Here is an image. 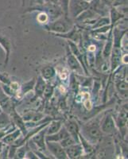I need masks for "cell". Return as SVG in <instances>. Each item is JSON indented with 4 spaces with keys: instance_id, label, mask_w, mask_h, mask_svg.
Returning <instances> with one entry per match:
<instances>
[{
    "instance_id": "d6a6232c",
    "label": "cell",
    "mask_w": 128,
    "mask_h": 159,
    "mask_svg": "<svg viewBox=\"0 0 128 159\" xmlns=\"http://www.w3.org/2000/svg\"><path fill=\"white\" fill-rule=\"evenodd\" d=\"M34 80H32V82L30 81L23 84V86H22V92H23V93H25L27 91L31 90L34 88Z\"/></svg>"
},
{
    "instance_id": "9a60e30c",
    "label": "cell",
    "mask_w": 128,
    "mask_h": 159,
    "mask_svg": "<svg viewBox=\"0 0 128 159\" xmlns=\"http://www.w3.org/2000/svg\"><path fill=\"white\" fill-rule=\"evenodd\" d=\"M112 30H111L110 34H109L108 37H107V41L106 45L104 46V49H103V55L105 58L108 57L111 54V52H112V46H113V38H112Z\"/></svg>"
},
{
    "instance_id": "6da1fadb",
    "label": "cell",
    "mask_w": 128,
    "mask_h": 159,
    "mask_svg": "<svg viewBox=\"0 0 128 159\" xmlns=\"http://www.w3.org/2000/svg\"><path fill=\"white\" fill-rule=\"evenodd\" d=\"M113 38V46L112 49V61H111V68H112V72L116 70L120 65L122 61V50H121V37H119V30H116L114 33Z\"/></svg>"
},
{
    "instance_id": "30bf717a",
    "label": "cell",
    "mask_w": 128,
    "mask_h": 159,
    "mask_svg": "<svg viewBox=\"0 0 128 159\" xmlns=\"http://www.w3.org/2000/svg\"><path fill=\"white\" fill-rule=\"evenodd\" d=\"M67 61H68V65H69L71 69L76 72L77 73H80V74L83 73V69H82L81 65H80V63L77 58L72 54V52H69L68 53Z\"/></svg>"
},
{
    "instance_id": "f35d334b",
    "label": "cell",
    "mask_w": 128,
    "mask_h": 159,
    "mask_svg": "<svg viewBox=\"0 0 128 159\" xmlns=\"http://www.w3.org/2000/svg\"><path fill=\"white\" fill-rule=\"evenodd\" d=\"M33 2H34L35 3L39 4V5H43L45 3V1L44 0H32Z\"/></svg>"
},
{
    "instance_id": "8d00e7d4",
    "label": "cell",
    "mask_w": 128,
    "mask_h": 159,
    "mask_svg": "<svg viewBox=\"0 0 128 159\" xmlns=\"http://www.w3.org/2000/svg\"><path fill=\"white\" fill-rule=\"evenodd\" d=\"M11 89H12V90L16 91L19 89V85H18V84L17 83V82H12V83L11 84Z\"/></svg>"
},
{
    "instance_id": "5bb4252c",
    "label": "cell",
    "mask_w": 128,
    "mask_h": 159,
    "mask_svg": "<svg viewBox=\"0 0 128 159\" xmlns=\"http://www.w3.org/2000/svg\"><path fill=\"white\" fill-rule=\"evenodd\" d=\"M20 134H21V130H16L15 132L11 133V134L3 136L2 142L7 143V144H13V143H15V141L19 138Z\"/></svg>"
},
{
    "instance_id": "5b68a950",
    "label": "cell",
    "mask_w": 128,
    "mask_h": 159,
    "mask_svg": "<svg viewBox=\"0 0 128 159\" xmlns=\"http://www.w3.org/2000/svg\"><path fill=\"white\" fill-rule=\"evenodd\" d=\"M45 143H46L47 148L49 149V152H50L51 154L54 156L56 158H68L66 153H65V148H63V147L60 145V143H57V142L49 141H45Z\"/></svg>"
},
{
    "instance_id": "60d3db41",
    "label": "cell",
    "mask_w": 128,
    "mask_h": 159,
    "mask_svg": "<svg viewBox=\"0 0 128 159\" xmlns=\"http://www.w3.org/2000/svg\"><path fill=\"white\" fill-rule=\"evenodd\" d=\"M2 148H3V143L2 142H0V154L2 151Z\"/></svg>"
},
{
    "instance_id": "3957f363",
    "label": "cell",
    "mask_w": 128,
    "mask_h": 159,
    "mask_svg": "<svg viewBox=\"0 0 128 159\" xmlns=\"http://www.w3.org/2000/svg\"><path fill=\"white\" fill-rule=\"evenodd\" d=\"M90 2L85 0H70L69 5V14L74 18H76L82 12L89 7Z\"/></svg>"
},
{
    "instance_id": "9c48e42d",
    "label": "cell",
    "mask_w": 128,
    "mask_h": 159,
    "mask_svg": "<svg viewBox=\"0 0 128 159\" xmlns=\"http://www.w3.org/2000/svg\"><path fill=\"white\" fill-rule=\"evenodd\" d=\"M65 128L69 134L74 139L76 143H79V126L77 123L74 120H69L65 123Z\"/></svg>"
},
{
    "instance_id": "ffe728a7",
    "label": "cell",
    "mask_w": 128,
    "mask_h": 159,
    "mask_svg": "<svg viewBox=\"0 0 128 159\" xmlns=\"http://www.w3.org/2000/svg\"><path fill=\"white\" fill-rule=\"evenodd\" d=\"M62 128V122L61 121H53L50 123V126L49 127V128L47 129V135L48 134H55L60 129Z\"/></svg>"
},
{
    "instance_id": "f1b7e54d",
    "label": "cell",
    "mask_w": 128,
    "mask_h": 159,
    "mask_svg": "<svg viewBox=\"0 0 128 159\" xmlns=\"http://www.w3.org/2000/svg\"><path fill=\"white\" fill-rule=\"evenodd\" d=\"M101 2L112 7H116V6L121 5L123 2H126V0H101Z\"/></svg>"
},
{
    "instance_id": "83f0119b",
    "label": "cell",
    "mask_w": 128,
    "mask_h": 159,
    "mask_svg": "<svg viewBox=\"0 0 128 159\" xmlns=\"http://www.w3.org/2000/svg\"><path fill=\"white\" fill-rule=\"evenodd\" d=\"M10 123V119L6 114H0V129L5 127Z\"/></svg>"
},
{
    "instance_id": "836d02e7",
    "label": "cell",
    "mask_w": 128,
    "mask_h": 159,
    "mask_svg": "<svg viewBox=\"0 0 128 159\" xmlns=\"http://www.w3.org/2000/svg\"><path fill=\"white\" fill-rule=\"evenodd\" d=\"M42 119H43V115H42V113H37V114H34L31 120L34 122H37L42 120Z\"/></svg>"
},
{
    "instance_id": "7c38bea8",
    "label": "cell",
    "mask_w": 128,
    "mask_h": 159,
    "mask_svg": "<svg viewBox=\"0 0 128 159\" xmlns=\"http://www.w3.org/2000/svg\"><path fill=\"white\" fill-rule=\"evenodd\" d=\"M70 134H69L68 130H66L65 127H63V128H61L59 130H58L57 133L53 134H48V135L45 137V141H49V142H58L62 141V139H64L65 138L68 137Z\"/></svg>"
},
{
    "instance_id": "d590c367",
    "label": "cell",
    "mask_w": 128,
    "mask_h": 159,
    "mask_svg": "<svg viewBox=\"0 0 128 159\" xmlns=\"http://www.w3.org/2000/svg\"><path fill=\"white\" fill-rule=\"evenodd\" d=\"M25 156H27V157H26V158H38V156H36L34 153H33V152H30V151L28 152L27 154H25Z\"/></svg>"
},
{
    "instance_id": "d6986e66",
    "label": "cell",
    "mask_w": 128,
    "mask_h": 159,
    "mask_svg": "<svg viewBox=\"0 0 128 159\" xmlns=\"http://www.w3.org/2000/svg\"><path fill=\"white\" fill-rule=\"evenodd\" d=\"M60 35H62V37H64V38H69V39L72 40V42H74L75 43H78V42H80V35L79 33H78L75 29L71 30L69 34L65 33V34H64V35L63 34H60Z\"/></svg>"
},
{
    "instance_id": "44dd1931",
    "label": "cell",
    "mask_w": 128,
    "mask_h": 159,
    "mask_svg": "<svg viewBox=\"0 0 128 159\" xmlns=\"http://www.w3.org/2000/svg\"><path fill=\"white\" fill-rule=\"evenodd\" d=\"M55 75V69L51 66H47L45 67L42 70V78L45 80H50L51 78L53 77Z\"/></svg>"
},
{
    "instance_id": "2e32d148",
    "label": "cell",
    "mask_w": 128,
    "mask_h": 159,
    "mask_svg": "<svg viewBox=\"0 0 128 159\" xmlns=\"http://www.w3.org/2000/svg\"><path fill=\"white\" fill-rule=\"evenodd\" d=\"M0 44L2 45V46L4 48V49L6 50V52H7V57H6V63H7L8 59H9L10 52H11V42H10L9 40H8L7 38H5V37L0 36Z\"/></svg>"
},
{
    "instance_id": "484cf974",
    "label": "cell",
    "mask_w": 128,
    "mask_h": 159,
    "mask_svg": "<svg viewBox=\"0 0 128 159\" xmlns=\"http://www.w3.org/2000/svg\"><path fill=\"white\" fill-rule=\"evenodd\" d=\"M116 87L119 92L121 93H125L127 94V83L124 80H119L117 84H116Z\"/></svg>"
},
{
    "instance_id": "e575fe53",
    "label": "cell",
    "mask_w": 128,
    "mask_h": 159,
    "mask_svg": "<svg viewBox=\"0 0 128 159\" xmlns=\"http://www.w3.org/2000/svg\"><path fill=\"white\" fill-rule=\"evenodd\" d=\"M85 107H86L87 110H91L92 109V103H91L89 99H86V100L85 101Z\"/></svg>"
},
{
    "instance_id": "d4e9b609",
    "label": "cell",
    "mask_w": 128,
    "mask_h": 159,
    "mask_svg": "<svg viewBox=\"0 0 128 159\" xmlns=\"http://www.w3.org/2000/svg\"><path fill=\"white\" fill-rule=\"evenodd\" d=\"M74 143H76V141L74 140V139L71 135L68 136V137L62 139V141H60V145H61L63 148H67V147L71 146V145L74 144Z\"/></svg>"
},
{
    "instance_id": "1f68e13d",
    "label": "cell",
    "mask_w": 128,
    "mask_h": 159,
    "mask_svg": "<svg viewBox=\"0 0 128 159\" xmlns=\"http://www.w3.org/2000/svg\"><path fill=\"white\" fill-rule=\"evenodd\" d=\"M26 149H27V147L26 146H23V147H20L19 149L17 150L16 152V155L18 156V158H24L25 157V154H26Z\"/></svg>"
},
{
    "instance_id": "ee69618b",
    "label": "cell",
    "mask_w": 128,
    "mask_h": 159,
    "mask_svg": "<svg viewBox=\"0 0 128 159\" xmlns=\"http://www.w3.org/2000/svg\"><path fill=\"white\" fill-rule=\"evenodd\" d=\"M85 1H87V2H90L91 1H92V0H85Z\"/></svg>"
},
{
    "instance_id": "7bdbcfd3",
    "label": "cell",
    "mask_w": 128,
    "mask_h": 159,
    "mask_svg": "<svg viewBox=\"0 0 128 159\" xmlns=\"http://www.w3.org/2000/svg\"><path fill=\"white\" fill-rule=\"evenodd\" d=\"M44 1H45V2H49L50 0H44Z\"/></svg>"
},
{
    "instance_id": "7a4b0ae2",
    "label": "cell",
    "mask_w": 128,
    "mask_h": 159,
    "mask_svg": "<svg viewBox=\"0 0 128 159\" xmlns=\"http://www.w3.org/2000/svg\"><path fill=\"white\" fill-rule=\"evenodd\" d=\"M72 24L68 17L64 18H59L55 22L46 25V29L52 32L57 33V34H65L72 30Z\"/></svg>"
},
{
    "instance_id": "74e56055",
    "label": "cell",
    "mask_w": 128,
    "mask_h": 159,
    "mask_svg": "<svg viewBox=\"0 0 128 159\" xmlns=\"http://www.w3.org/2000/svg\"><path fill=\"white\" fill-rule=\"evenodd\" d=\"M127 58H128L127 54H125L124 56H122V61H123L124 64H127Z\"/></svg>"
},
{
    "instance_id": "b9f144b4",
    "label": "cell",
    "mask_w": 128,
    "mask_h": 159,
    "mask_svg": "<svg viewBox=\"0 0 128 159\" xmlns=\"http://www.w3.org/2000/svg\"><path fill=\"white\" fill-rule=\"evenodd\" d=\"M49 2H53V3H57L58 0H50Z\"/></svg>"
},
{
    "instance_id": "7402d4cb",
    "label": "cell",
    "mask_w": 128,
    "mask_h": 159,
    "mask_svg": "<svg viewBox=\"0 0 128 159\" xmlns=\"http://www.w3.org/2000/svg\"><path fill=\"white\" fill-rule=\"evenodd\" d=\"M80 139V142H81V146L83 150H85L87 154H91L92 151H93V147L91 144H89V140H87L84 136H82L81 134H79Z\"/></svg>"
},
{
    "instance_id": "f6af8a7d",
    "label": "cell",
    "mask_w": 128,
    "mask_h": 159,
    "mask_svg": "<svg viewBox=\"0 0 128 159\" xmlns=\"http://www.w3.org/2000/svg\"><path fill=\"white\" fill-rule=\"evenodd\" d=\"M0 112H1V111H0Z\"/></svg>"
},
{
    "instance_id": "277c9868",
    "label": "cell",
    "mask_w": 128,
    "mask_h": 159,
    "mask_svg": "<svg viewBox=\"0 0 128 159\" xmlns=\"http://www.w3.org/2000/svg\"><path fill=\"white\" fill-rule=\"evenodd\" d=\"M84 134H85V139L92 143H97L102 136L101 129L96 123L87 125L84 129Z\"/></svg>"
},
{
    "instance_id": "ab89813d",
    "label": "cell",
    "mask_w": 128,
    "mask_h": 159,
    "mask_svg": "<svg viewBox=\"0 0 128 159\" xmlns=\"http://www.w3.org/2000/svg\"><path fill=\"white\" fill-rule=\"evenodd\" d=\"M95 50H96V46L94 45H91L89 47V51H90V52H93Z\"/></svg>"
},
{
    "instance_id": "4dcf8cb0",
    "label": "cell",
    "mask_w": 128,
    "mask_h": 159,
    "mask_svg": "<svg viewBox=\"0 0 128 159\" xmlns=\"http://www.w3.org/2000/svg\"><path fill=\"white\" fill-rule=\"evenodd\" d=\"M53 93V88L51 85H46L44 89L43 95L46 99H49Z\"/></svg>"
},
{
    "instance_id": "4316f807",
    "label": "cell",
    "mask_w": 128,
    "mask_h": 159,
    "mask_svg": "<svg viewBox=\"0 0 128 159\" xmlns=\"http://www.w3.org/2000/svg\"><path fill=\"white\" fill-rule=\"evenodd\" d=\"M13 117H14V119H15L16 124L18 125V127H19V130H22V131H25V125H24L23 120H22V118L20 117L18 115H17L16 113L14 114Z\"/></svg>"
},
{
    "instance_id": "4fadbf2b",
    "label": "cell",
    "mask_w": 128,
    "mask_h": 159,
    "mask_svg": "<svg viewBox=\"0 0 128 159\" xmlns=\"http://www.w3.org/2000/svg\"><path fill=\"white\" fill-rule=\"evenodd\" d=\"M69 45L70 46V49H71V52H72V53L74 55V56L76 57V58H77L78 61H80V63L83 65V69H85V72L87 73L88 72H87L86 67H85V62H84L83 57H82L81 52L79 50V48L77 47V45H76L75 43H73L72 42H70V41H69Z\"/></svg>"
},
{
    "instance_id": "52a82bcc",
    "label": "cell",
    "mask_w": 128,
    "mask_h": 159,
    "mask_svg": "<svg viewBox=\"0 0 128 159\" xmlns=\"http://www.w3.org/2000/svg\"><path fill=\"white\" fill-rule=\"evenodd\" d=\"M65 153L67 154L68 158H76L79 157L80 156H81L82 153H83V148H82L81 144L80 143H74V144L71 145L67 148H65Z\"/></svg>"
},
{
    "instance_id": "603a6c76",
    "label": "cell",
    "mask_w": 128,
    "mask_h": 159,
    "mask_svg": "<svg viewBox=\"0 0 128 159\" xmlns=\"http://www.w3.org/2000/svg\"><path fill=\"white\" fill-rule=\"evenodd\" d=\"M110 18H107V17H103V18H101L100 19L98 20L97 22H96V24H94V25L92 26V29L96 30L98 29V28L103 27V26H105V25H110Z\"/></svg>"
},
{
    "instance_id": "ac0fdd59",
    "label": "cell",
    "mask_w": 128,
    "mask_h": 159,
    "mask_svg": "<svg viewBox=\"0 0 128 159\" xmlns=\"http://www.w3.org/2000/svg\"><path fill=\"white\" fill-rule=\"evenodd\" d=\"M110 15H111V22L112 24H115L116 22H117L119 20H120L121 18H123V15L116 9V7H112V8L111 9L110 11Z\"/></svg>"
},
{
    "instance_id": "8fae6325",
    "label": "cell",
    "mask_w": 128,
    "mask_h": 159,
    "mask_svg": "<svg viewBox=\"0 0 128 159\" xmlns=\"http://www.w3.org/2000/svg\"><path fill=\"white\" fill-rule=\"evenodd\" d=\"M45 130L46 129L44 130L43 128V130H41V131H38V133L34 134L32 136V139H31V141L34 142L41 150H45Z\"/></svg>"
},
{
    "instance_id": "cb8c5ba5",
    "label": "cell",
    "mask_w": 128,
    "mask_h": 159,
    "mask_svg": "<svg viewBox=\"0 0 128 159\" xmlns=\"http://www.w3.org/2000/svg\"><path fill=\"white\" fill-rule=\"evenodd\" d=\"M69 2H70V0H58L57 2L58 5L61 7L65 17H68V15H69Z\"/></svg>"
},
{
    "instance_id": "f546056e",
    "label": "cell",
    "mask_w": 128,
    "mask_h": 159,
    "mask_svg": "<svg viewBox=\"0 0 128 159\" xmlns=\"http://www.w3.org/2000/svg\"><path fill=\"white\" fill-rule=\"evenodd\" d=\"M37 20H38V22H39V23H46V22L49 21V16H48V15H47L46 13L41 12L39 15H38V17H37Z\"/></svg>"
},
{
    "instance_id": "e0dca14e",
    "label": "cell",
    "mask_w": 128,
    "mask_h": 159,
    "mask_svg": "<svg viewBox=\"0 0 128 159\" xmlns=\"http://www.w3.org/2000/svg\"><path fill=\"white\" fill-rule=\"evenodd\" d=\"M45 86H46V84H45V81H44L43 78L39 76L38 79V81H37L36 86H35V92H36L37 96H41L43 94Z\"/></svg>"
},
{
    "instance_id": "ba28073f",
    "label": "cell",
    "mask_w": 128,
    "mask_h": 159,
    "mask_svg": "<svg viewBox=\"0 0 128 159\" xmlns=\"http://www.w3.org/2000/svg\"><path fill=\"white\" fill-rule=\"evenodd\" d=\"M101 130L106 134H112L116 130V123L111 115H107L101 125Z\"/></svg>"
},
{
    "instance_id": "8992f818",
    "label": "cell",
    "mask_w": 128,
    "mask_h": 159,
    "mask_svg": "<svg viewBox=\"0 0 128 159\" xmlns=\"http://www.w3.org/2000/svg\"><path fill=\"white\" fill-rule=\"evenodd\" d=\"M45 3H46L45 9L47 10L52 20L57 19V18H59L60 17L64 15L62 8L58 5V3H53L52 2H45Z\"/></svg>"
}]
</instances>
